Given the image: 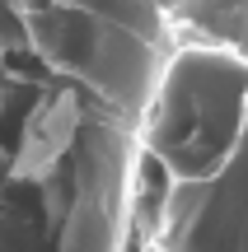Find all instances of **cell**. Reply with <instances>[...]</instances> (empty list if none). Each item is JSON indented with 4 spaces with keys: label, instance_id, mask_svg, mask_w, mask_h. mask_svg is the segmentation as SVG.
Listing matches in <instances>:
<instances>
[{
    "label": "cell",
    "instance_id": "6da1fadb",
    "mask_svg": "<svg viewBox=\"0 0 248 252\" xmlns=\"http://www.w3.org/2000/svg\"><path fill=\"white\" fill-rule=\"evenodd\" d=\"M169 5H0V252H136V145Z\"/></svg>",
    "mask_w": 248,
    "mask_h": 252
}]
</instances>
